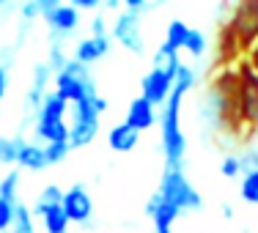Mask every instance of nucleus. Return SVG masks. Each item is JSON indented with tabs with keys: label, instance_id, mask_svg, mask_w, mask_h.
<instances>
[{
	"label": "nucleus",
	"instance_id": "nucleus-1",
	"mask_svg": "<svg viewBox=\"0 0 258 233\" xmlns=\"http://www.w3.org/2000/svg\"><path fill=\"white\" fill-rule=\"evenodd\" d=\"M192 85H195V71L181 63L179 74H176V83H173V94L168 96L165 110L159 115V124H162V148H165V157H168V168H179L184 148H187L179 115H181V99Z\"/></svg>",
	"mask_w": 258,
	"mask_h": 233
},
{
	"label": "nucleus",
	"instance_id": "nucleus-2",
	"mask_svg": "<svg viewBox=\"0 0 258 233\" xmlns=\"http://www.w3.org/2000/svg\"><path fill=\"white\" fill-rule=\"evenodd\" d=\"M258 41V0H244L233 6L231 20L220 30V63L239 58V52H250Z\"/></svg>",
	"mask_w": 258,
	"mask_h": 233
},
{
	"label": "nucleus",
	"instance_id": "nucleus-3",
	"mask_svg": "<svg viewBox=\"0 0 258 233\" xmlns=\"http://www.w3.org/2000/svg\"><path fill=\"white\" fill-rule=\"evenodd\" d=\"M236 110H239V124L258 126V74L253 66L247 63V58L236 63Z\"/></svg>",
	"mask_w": 258,
	"mask_h": 233
},
{
	"label": "nucleus",
	"instance_id": "nucleus-4",
	"mask_svg": "<svg viewBox=\"0 0 258 233\" xmlns=\"http://www.w3.org/2000/svg\"><path fill=\"white\" fill-rule=\"evenodd\" d=\"M159 195H162L168 203H173L179 211H192V208H201L198 189L187 181V176H184L179 168H168V170H165L162 184H159Z\"/></svg>",
	"mask_w": 258,
	"mask_h": 233
},
{
	"label": "nucleus",
	"instance_id": "nucleus-5",
	"mask_svg": "<svg viewBox=\"0 0 258 233\" xmlns=\"http://www.w3.org/2000/svg\"><path fill=\"white\" fill-rule=\"evenodd\" d=\"M173 83H176L173 74H168V71L151 66V71L143 77V94L140 96H143L151 107H159V104H165L168 96L173 94Z\"/></svg>",
	"mask_w": 258,
	"mask_h": 233
},
{
	"label": "nucleus",
	"instance_id": "nucleus-6",
	"mask_svg": "<svg viewBox=\"0 0 258 233\" xmlns=\"http://www.w3.org/2000/svg\"><path fill=\"white\" fill-rule=\"evenodd\" d=\"M55 96H60L66 104H80L88 96H94V85L88 83V77H75V74L60 71L55 77Z\"/></svg>",
	"mask_w": 258,
	"mask_h": 233
},
{
	"label": "nucleus",
	"instance_id": "nucleus-7",
	"mask_svg": "<svg viewBox=\"0 0 258 233\" xmlns=\"http://www.w3.org/2000/svg\"><path fill=\"white\" fill-rule=\"evenodd\" d=\"M63 211L66 217H69V222H85V219L91 217V211H94V203H91V195L85 187H72L69 192H63Z\"/></svg>",
	"mask_w": 258,
	"mask_h": 233
},
{
	"label": "nucleus",
	"instance_id": "nucleus-8",
	"mask_svg": "<svg viewBox=\"0 0 258 233\" xmlns=\"http://www.w3.org/2000/svg\"><path fill=\"white\" fill-rule=\"evenodd\" d=\"M146 211L151 214V219H154V230L157 233H173V222L179 219V214H181L179 208H176L173 203H168L159 192L149 200Z\"/></svg>",
	"mask_w": 258,
	"mask_h": 233
},
{
	"label": "nucleus",
	"instance_id": "nucleus-9",
	"mask_svg": "<svg viewBox=\"0 0 258 233\" xmlns=\"http://www.w3.org/2000/svg\"><path fill=\"white\" fill-rule=\"evenodd\" d=\"M124 124L129 126V129H135L138 134L146 132V129H151V126L157 124V107H151V104L146 102L143 96H138L135 102H129V110H126Z\"/></svg>",
	"mask_w": 258,
	"mask_h": 233
},
{
	"label": "nucleus",
	"instance_id": "nucleus-10",
	"mask_svg": "<svg viewBox=\"0 0 258 233\" xmlns=\"http://www.w3.org/2000/svg\"><path fill=\"white\" fill-rule=\"evenodd\" d=\"M113 36L124 47H129V50L143 52V39H140V28H138V17L135 14L118 17V22H115V28H113Z\"/></svg>",
	"mask_w": 258,
	"mask_h": 233
},
{
	"label": "nucleus",
	"instance_id": "nucleus-11",
	"mask_svg": "<svg viewBox=\"0 0 258 233\" xmlns=\"http://www.w3.org/2000/svg\"><path fill=\"white\" fill-rule=\"evenodd\" d=\"M110 50V39L107 36H91V39H83L77 44V50H75V60L80 66H85V63H94V60H99L104 52Z\"/></svg>",
	"mask_w": 258,
	"mask_h": 233
},
{
	"label": "nucleus",
	"instance_id": "nucleus-12",
	"mask_svg": "<svg viewBox=\"0 0 258 233\" xmlns=\"http://www.w3.org/2000/svg\"><path fill=\"white\" fill-rule=\"evenodd\" d=\"M47 22H50L52 30H58V33H72V30L77 28L80 17H77V9L75 6H55L52 11H47Z\"/></svg>",
	"mask_w": 258,
	"mask_h": 233
},
{
	"label": "nucleus",
	"instance_id": "nucleus-13",
	"mask_svg": "<svg viewBox=\"0 0 258 233\" xmlns=\"http://www.w3.org/2000/svg\"><path fill=\"white\" fill-rule=\"evenodd\" d=\"M36 137L44 140L47 145H50V143H69V126H66V121H47V118H39Z\"/></svg>",
	"mask_w": 258,
	"mask_h": 233
},
{
	"label": "nucleus",
	"instance_id": "nucleus-14",
	"mask_svg": "<svg viewBox=\"0 0 258 233\" xmlns=\"http://www.w3.org/2000/svg\"><path fill=\"white\" fill-rule=\"evenodd\" d=\"M138 140H140V134L135 132V129H129L126 124L113 126V129H110V134H107L110 148L118 151V154H126V151H132L135 145H138Z\"/></svg>",
	"mask_w": 258,
	"mask_h": 233
},
{
	"label": "nucleus",
	"instance_id": "nucleus-15",
	"mask_svg": "<svg viewBox=\"0 0 258 233\" xmlns=\"http://www.w3.org/2000/svg\"><path fill=\"white\" fill-rule=\"evenodd\" d=\"M17 162H20V168H28V170H41V168H47L44 148H39V145H30V143H17Z\"/></svg>",
	"mask_w": 258,
	"mask_h": 233
},
{
	"label": "nucleus",
	"instance_id": "nucleus-16",
	"mask_svg": "<svg viewBox=\"0 0 258 233\" xmlns=\"http://www.w3.org/2000/svg\"><path fill=\"white\" fill-rule=\"evenodd\" d=\"M96 132H99V121H75L69 126V145L72 148H83L96 137Z\"/></svg>",
	"mask_w": 258,
	"mask_h": 233
},
{
	"label": "nucleus",
	"instance_id": "nucleus-17",
	"mask_svg": "<svg viewBox=\"0 0 258 233\" xmlns=\"http://www.w3.org/2000/svg\"><path fill=\"white\" fill-rule=\"evenodd\" d=\"M60 203H63V192H60V187L50 184V187L41 189V195H39V200H36V206L30 208V214H33V217H41V219H44V214L50 211V208L60 206Z\"/></svg>",
	"mask_w": 258,
	"mask_h": 233
},
{
	"label": "nucleus",
	"instance_id": "nucleus-18",
	"mask_svg": "<svg viewBox=\"0 0 258 233\" xmlns=\"http://www.w3.org/2000/svg\"><path fill=\"white\" fill-rule=\"evenodd\" d=\"M154 69H162V71H168V74H179V69H181V60H179V52L173 50L170 44H162L157 50L154 55Z\"/></svg>",
	"mask_w": 258,
	"mask_h": 233
},
{
	"label": "nucleus",
	"instance_id": "nucleus-19",
	"mask_svg": "<svg viewBox=\"0 0 258 233\" xmlns=\"http://www.w3.org/2000/svg\"><path fill=\"white\" fill-rule=\"evenodd\" d=\"M69 113V104H66L60 96H44V102H41V118H47V121H63V115Z\"/></svg>",
	"mask_w": 258,
	"mask_h": 233
},
{
	"label": "nucleus",
	"instance_id": "nucleus-20",
	"mask_svg": "<svg viewBox=\"0 0 258 233\" xmlns=\"http://www.w3.org/2000/svg\"><path fill=\"white\" fill-rule=\"evenodd\" d=\"M44 230L47 233H66L69 230V217H66L63 206H55L44 214Z\"/></svg>",
	"mask_w": 258,
	"mask_h": 233
},
{
	"label": "nucleus",
	"instance_id": "nucleus-21",
	"mask_svg": "<svg viewBox=\"0 0 258 233\" xmlns=\"http://www.w3.org/2000/svg\"><path fill=\"white\" fill-rule=\"evenodd\" d=\"M187 33H189V28L184 25L181 20H173L168 25V39H165V44H170L176 52L184 50V41H187Z\"/></svg>",
	"mask_w": 258,
	"mask_h": 233
},
{
	"label": "nucleus",
	"instance_id": "nucleus-22",
	"mask_svg": "<svg viewBox=\"0 0 258 233\" xmlns=\"http://www.w3.org/2000/svg\"><path fill=\"white\" fill-rule=\"evenodd\" d=\"M14 233H36L33 230V214L25 203L14 206Z\"/></svg>",
	"mask_w": 258,
	"mask_h": 233
},
{
	"label": "nucleus",
	"instance_id": "nucleus-23",
	"mask_svg": "<svg viewBox=\"0 0 258 233\" xmlns=\"http://www.w3.org/2000/svg\"><path fill=\"white\" fill-rule=\"evenodd\" d=\"M17 184H20V173H9L3 181H0V198L9 200L11 206H17Z\"/></svg>",
	"mask_w": 258,
	"mask_h": 233
},
{
	"label": "nucleus",
	"instance_id": "nucleus-24",
	"mask_svg": "<svg viewBox=\"0 0 258 233\" xmlns=\"http://www.w3.org/2000/svg\"><path fill=\"white\" fill-rule=\"evenodd\" d=\"M242 198L247 200V203L258 206V170L244 173V179H242Z\"/></svg>",
	"mask_w": 258,
	"mask_h": 233
},
{
	"label": "nucleus",
	"instance_id": "nucleus-25",
	"mask_svg": "<svg viewBox=\"0 0 258 233\" xmlns=\"http://www.w3.org/2000/svg\"><path fill=\"white\" fill-rule=\"evenodd\" d=\"M184 50H187L192 58H201V55L206 52V39L201 30H189L187 33V41H184Z\"/></svg>",
	"mask_w": 258,
	"mask_h": 233
},
{
	"label": "nucleus",
	"instance_id": "nucleus-26",
	"mask_svg": "<svg viewBox=\"0 0 258 233\" xmlns=\"http://www.w3.org/2000/svg\"><path fill=\"white\" fill-rule=\"evenodd\" d=\"M69 148H72L69 143H50V145H44L47 165H58V162H63L66 154H69Z\"/></svg>",
	"mask_w": 258,
	"mask_h": 233
},
{
	"label": "nucleus",
	"instance_id": "nucleus-27",
	"mask_svg": "<svg viewBox=\"0 0 258 233\" xmlns=\"http://www.w3.org/2000/svg\"><path fill=\"white\" fill-rule=\"evenodd\" d=\"M11 225H14V206H11L9 200L0 198V233L9 230Z\"/></svg>",
	"mask_w": 258,
	"mask_h": 233
},
{
	"label": "nucleus",
	"instance_id": "nucleus-28",
	"mask_svg": "<svg viewBox=\"0 0 258 233\" xmlns=\"http://www.w3.org/2000/svg\"><path fill=\"white\" fill-rule=\"evenodd\" d=\"M0 162H17V143L0 140Z\"/></svg>",
	"mask_w": 258,
	"mask_h": 233
},
{
	"label": "nucleus",
	"instance_id": "nucleus-29",
	"mask_svg": "<svg viewBox=\"0 0 258 233\" xmlns=\"http://www.w3.org/2000/svg\"><path fill=\"white\" fill-rule=\"evenodd\" d=\"M239 170H244V173L258 170V151H253V154H247V157H239Z\"/></svg>",
	"mask_w": 258,
	"mask_h": 233
},
{
	"label": "nucleus",
	"instance_id": "nucleus-30",
	"mask_svg": "<svg viewBox=\"0 0 258 233\" xmlns=\"http://www.w3.org/2000/svg\"><path fill=\"white\" fill-rule=\"evenodd\" d=\"M239 173V159L236 157H228L223 162V176H228V179H233V176Z\"/></svg>",
	"mask_w": 258,
	"mask_h": 233
},
{
	"label": "nucleus",
	"instance_id": "nucleus-31",
	"mask_svg": "<svg viewBox=\"0 0 258 233\" xmlns=\"http://www.w3.org/2000/svg\"><path fill=\"white\" fill-rule=\"evenodd\" d=\"M247 63L253 66V71H255V74H258V41H255V44H253V50L247 52Z\"/></svg>",
	"mask_w": 258,
	"mask_h": 233
},
{
	"label": "nucleus",
	"instance_id": "nucleus-32",
	"mask_svg": "<svg viewBox=\"0 0 258 233\" xmlns=\"http://www.w3.org/2000/svg\"><path fill=\"white\" fill-rule=\"evenodd\" d=\"M94 36H96V39H99V36H107V33H104V20H102V17H96V20H94Z\"/></svg>",
	"mask_w": 258,
	"mask_h": 233
},
{
	"label": "nucleus",
	"instance_id": "nucleus-33",
	"mask_svg": "<svg viewBox=\"0 0 258 233\" xmlns=\"http://www.w3.org/2000/svg\"><path fill=\"white\" fill-rule=\"evenodd\" d=\"M6 88H9V77H6V69L0 66V99L6 96Z\"/></svg>",
	"mask_w": 258,
	"mask_h": 233
},
{
	"label": "nucleus",
	"instance_id": "nucleus-34",
	"mask_svg": "<svg viewBox=\"0 0 258 233\" xmlns=\"http://www.w3.org/2000/svg\"><path fill=\"white\" fill-rule=\"evenodd\" d=\"M91 102H94V110H96V115H99V113H104V110H107V102H104L102 96H94V99H91Z\"/></svg>",
	"mask_w": 258,
	"mask_h": 233
},
{
	"label": "nucleus",
	"instance_id": "nucleus-35",
	"mask_svg": "<svg viewBox=\"0 0 258 233\" xmlns=\"http://www.w3.org/2000/svg\"><path fill=\"white\" fill-rule=\"evenodd\" d=\"M72 6H75V9H94V6H96V0H75Z\"/></svg>",
	"mask_w": 258,
	"mask_h": 233
},
{
	"label": "nucleus",
	"instance_id": "nucleus-36",
	"mask_svg": "<svg viewBox=\"0 0 258 233\" xmlns=\"http://www.w3.org/2000/svg\"><path fill=\"white\" fill-rule=\"evenodd\" d=\"M3 233H11V230H3Z\"/></svg>",
	"mask_w": 258,
	"mask_h": 233
}]
</instances>
